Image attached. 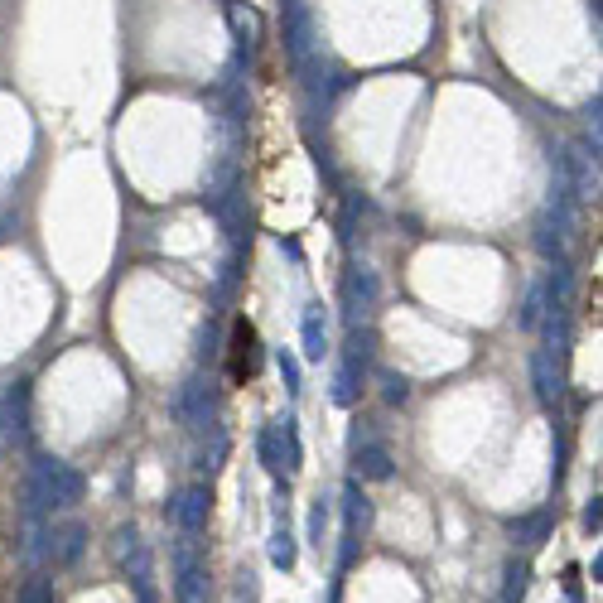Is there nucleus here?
<instances>
[{"label":"nucleus","mask_w":603,"mask_h":603,"mask_svg":"<svg viewBox=\"0 0 603 603\" xmlns=\"http://www.w3.org/2000/svg\"><path fill=\"white\" fill-rule=\"evenodd\" d=\"M83 493H87V478L73 464L39 459V464L29 468V483H25V517L39 521L54 507H73V502H83Z\"/></svg>","instance_id":"obj_1"},{"label":"nucleus","mask_w":603,"mask_h":603,"mask_svg":"<svg viewBox=\"0 0 603 603\" xmlns=\"http://www.w3.org/2000/svg\"><path fill=\"white\" fill-rule=\"evenodd\" d=\"M116 560H121V575L131 579L140 603H160V594H155V560H150V546L140 541L136 526L116 531Z\"/></svg>","instance_id":"obj_2"},{"label":"nucleus","mask_w":603,"mask_h":603,"mask_svg":"<svg viewBox=\"0 0 603 603\" xmlns=\"http://www.w3.org/2000/svg\"><path fill=\"white\" fill-rule=\"evenodd\" d=\"M377 300H382V280H377V271L372 266H348V275H343V309H348V324L353 329H362L372 314H377Z\"/></svg>","instance_id":"obj_3"},{"label":"nucleus","mask_w":603,"mask_h":603,"mask_svg":"<svg viewBox=\"0 0 603 603\" xmlns=\"http://www.w3.org/2000/svg\"><path fill=\"white\" fill-rule=\"evenodd\" d=\"M174 594H179V603H208V594H213V584H208V565L198 560L193 536L174 541Z\"/></svg>","instance_id":"obj_4"},{"label":"nucleus","mask_w":603,"mask_h":603,"mask_svg":"<svg viewBox=\"0 0 603 603\" xmlns=\"http://www.w3.org/2000/svg\"><path fill=\"white\" fill-rule=\"evenodd\" d=\"M362 343H367L362 329H353L348 348H343V362H338V372H333V406H343V411L362 396V372H367V348H362Z\"/></svg>","instance_id":"obj_5"},{"label":"nucleus","mask_w":603,"mask_h":603,"mask_svg":"<svg viewBox=\"0 0 603 603\" xmlns=\"http://www.w3.org/2000/svg\"><path fill=\"white\" fill-rule=\"evenodd\" d=\"M29 439V382H15L0 396V449Z\"/></svg>","instance_id":"obj_6"},{"label":"nucleus","mask_w":603,"mask_h":603,"mask_svg":"<svg viewBox=\"0 0 603 603\" xmlns=\"http://www.w3.org/2000/svg\"><path fill=\"white\" fill-rule=\"evenodd\" d=\"M169 411H174V420H184L189 430H203V425H208V415H213V386L203 382V377L184 382L179 391H174Z\"/></svg>","instance_id":"obj_7"},{"label":"nucleus","mask_w":603,"mask_h":603,"mask_svg":"<svg viewBox=\"0 0 603 603\" xmlns=\"http://www.w3.org/2000/svg\"><path fill=\"white\" fill-rule=\"evenodd\" d=\"M208 512H213V497L208 488H184V493L169 502V521L184 531V536H198L208 526Z\"/></svg>","instance_id":"obj_8"},{"label":"nucleus","mask_w":603,"mask_h":603,"mask_svg":"<svg viewBox=\"0 0 603 603\" xmlns=\"http://www.w3.org/2000/svg\"><path fill=\"white\" fill-rule=\"evenodd\" d=\"M285 49L295 63H304L314 49V10L304 0H285Z\"/></svg>","instance_id":"obj_9"},{"label":"nucleus","mask_w":603,"mask_h":603,"mask_svg":"<svg viewBox=\"0 0 603 603\" xmlns=\"http://www.w3.org/2000/svg\"><path fill=\"white\" fill-rule=\"evenodd\" d=\"M343 517H348V531H343V536H348V546H343V565H348V560L357 555L362 531L372 526V502L362 497V488H357V483H348V488H343Z\"/></svg>","instance_id":"obj_10"},{"label":"nucleus","mask_w":603,"mask_h":603,"mask_svg":"<svg viewBox=\"0 0 603 603\" xmlns=\"http://www.w3.org/2000/svg\"><path fill=\"white\" fill-rule=\"evenodd\" d=\"M300 348L309 362H324L329 353V314H324V304H304L300 314Z\"/></svg>","instance_id":"obj_11"},{"label":"nucleus","mask_w":603,"mask_h":603,"mask_svg":"<svg viewBox=\"0 0 603 603\" xmlns=\"http://www.w3.org/2000/svg\"><path fill=\"white\" fill-rule=\"evenodd\" d=\"M256 329H251V319H237L232 324V382H247L251 372H256Z\"/></svg>","instance_id":"obj_12"},{"label":"nucleus","mask_w":603,"mask_h":603,"mask_svg":"<svg viewBox=\"0 0 603 603\" xmlns=\"http://www.w3.org/2000/svg\"><path fill=\"white\" fill-rule=\"evenodd\" d=\"M531 382H536V396L555 406L560 401V367H555V348H536L531 353Z\"/></svg>","instance_id":"obj_13"},{"label":"nucleus","mask_w":603,"mask_h":603,"mask_svg":"<svg viewBox=\"0 0 603 603\" xmlns=\"http://www.w3.org/2000/svg\"><path fill=\"white\" fill-rule=\"evenodd\" d=\"M256 459H261V468L271 473L275 483L285 478V444H280V425H266V430L256 435Z\"/></svg>","instance_id":"obj_14"},{"label":"nucleus","mask_w":603,"mask_h":603,"mask_svg":"<svg viewBox=\"0 0 603 603\" xmlns=\"http://www.w3.org/2000/svg\"><path fill=\"white\" fill-rule=\"evenodd\" d=\"M391 473H396V464H391V454H386L382 444H362V449H357V478L386 483Z\"/></svg>","instance_id":"obj_15"},{"label":"nucleus","mask_w":603,"mask_h":603,"mask_svg":"<svg viewBox=\"0 0 603 603\" xmlns=\"http://www.w3.org/2000/svg\"><path fill=\"white\" fill-rule=\"evenodd\" d=\"M49 541H54V546H49V555H54L58 565H73V560L83 555V546H87V531L78 526V521H68V526H58Z\"/></svg>","instance_id":"obj_16"},{"label":"nucleus","mask_w":603,"mask_h":603,"mask_svg":"<svg viewBox=\"0 0 603 603\" xmlns=\"http://www.w3.org/2000/svg\"><path fill=\"white\" fill-rule=\"evenodd\" d=\"M227 25H232V39H237V49H256V39H261V20H256V10L247 5H227Z\"/></svg>","instance_id":"obj_17"},{"label":"nucleus","mask_w":603,"mask_h":603,"mask_svg":"<svg viewBox=\"0 0 603 603\" xmlns=\"http://www.w3.org/2000/svg\"><path fill=\"white\" fill-rule=\"evenodd\" d=\"M275 425H280V444H285V473H300V464H304L300 420H295V415H285V420H275Z\"/></svg>","instance_id":"obj_18"},{"label":"nucleus","mask_w":603,"mask_h":603,"mask_svg":"<svg viewBox=\"0 0 603 603\" xmlns=\"http://www.w3.org/2000/svg\"><path fill=\"white\" fill-rule=\"evenodd\" d=\"M546 314H550L546 285H531V290H526V300H521L517 324H521V329H541V319H546Z\"/></svg>","instance_id":"obj_19"},{"label":"nucleus","mask_w":603,"mask_h":603,"mask_svg":"<svg viewBox=\"0 0 603 603\" xmlns=\"http://www.w3.org/2000/svg\"><path fill=\"white\" fill-rule=\"evenodd\" d=\"M295 560H300V546H295L290 526H275L271 531V565L275 570H295Z\"/></svg>","instance_id":"obj_20"},{"label":"nucleus","mask_w":603,"mask_h":603,"mask_svg":"<svg viewBox=\"0 0 603 603\" xmlns=\"http://www.w3.org/2000/svg\"><path fill=\"white\" fill-rule=\"evenodd\" d=\"M507 531L517 536L521 546H541V541H546V531H550V512H536V517H521V521H512Z\"/></svg>","instance_id":"obj_21"},{"label":"nucleus","mask_w":603,"mask_h":603,"mask_svg":"<svg viewBox=\"0 0 603 603\" xmlns=\"http://www.w3.org/2000/svg\"><path fill=\"white\" fill-rule=\"evenodd\" d=\"M275 367H280V382H285V391H290V396H300V391H304L300 357H295V353H285V348H280V353H275Z\"/></svg>","instance_id":"obj_22"},{"label":"nucleus","mask_w":603,"mask_h":603,"mask_svg":"<svg viewBox=\"0 0 603 603\" xmlns=\"http://www.w3.org/2000/svg\"><path fill=\"white\" fill-rule=\"evenodd\" d=\"M526 579H531V570H526L521 560H512V565H507V589H502V603H521V599H526Z\"/></svg>","instance_id":"obj_23"},{"label":"nucleus","mask_w":603,"mask_h":603,"mask_svg":"<svg viewBox=\"0 0 603 603\" xmlns=\"http://www.w3.org/2000/svg\"><path fill=\"white\" fill-rule=\"evenodd\" d=\"M324 531H329V502L319 497V502H309V541L324 550Z\"/></svg>","instance_id":"obj_24"},{"label":"nucleus","mask_w":603,"mask_h":603,"mask_svg":"<svg viewBox=\"0 0 603 603\" xmlns=\"http://www.w3.org/2000/svg\"><path fill=\"white\" fill-rule=\"evenodd\" d=\"M382 396L391 401V406H406V401H411V382L396 377V372H382Z\"/></svg>","instance_id":"obj_25"},{"label":"nucleus","mask_w":603,"mask_h":603,"mask_svg":"<svg viewBox=\"0 0 603 603\" xmlns=\"http://www.w3.org/2000/svg\"><path fill=\"white\" fill-rule=\"evenodd\" d=\"M15 603H54V589L44 584V579H29L25 589H20V599Z\"/></svg>","instance_id":"obj_26"},{"label":"nucleus","mask_w":603,"mask_h":603,"mask_svg":"<svg viewBox=\"0 0 603 603\" xmlns=\"http://www.w3.org/2000/svg\"><path fill=\"white\" fill-rule=\"evenodd\" d=\"M584 526H589V531L599 536V526H603V497H594V502L584 507Z\"/></svg>","instance_id":"obj_27"}]
</instances>
